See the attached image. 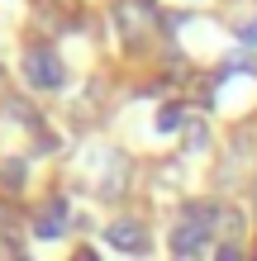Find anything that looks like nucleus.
<instances>
[{
    "label": "nucleus",
    "instance_id": "9d476101",
    "mask_svg": "<svg viewBox=\"0 0 257 261\" xmlns=\"http://www.w3.org/2000/svg\"><path fill=\"white\" fill-rule=\"evenodd\" d=\"M215 261H243V252H238V247H233V242H224V247L215 252Z\"/></svg>",
    "mask_w": 257,
    "mask_h": 261
},
{
    "label": "nucleus",
    "instance_id": "6e6552de",
    "mask_svg": "<svg viewBox=\"0 0 257 261\" xmlns=\"http://www.w3.org/2000/svg\"><path fill=\"white\" fill-rule=\"evenodd\" d=\"M186 124H191V128H186V147H191V152H200V147H205V138H209L205 124H200V119H186Z\"/></svg>",
    "mask_w": 257,
    "mask_h": 261
},
{
    "label": "nucleus",
    "instance_id": "1a4fd4ad",
    "mask_svg": "<svg viewBox=\"0 0 257 261\" xmlns=\"http://www.w3.org/2000/svg\"><path fill=\"white\" fill-rule=\"evenodd\" d=\"M233 34H238V43H243V48H257V19H238Z\"/></svg>",
    "mask_w": 257,
    "mask_h": 261
},
{
    "label": "nucleus",
    "instance_id": "7ed1b4c3",
    "mask_svg": "<svg viewBox=\"0 0 257 261\" xmlns=\"http://www.w3.org/2000/svg\"><path fill=\"white\" fill-rule=\"evenodd\" d=\"M62 228H67V199H48V204L38 209L34 233H38L43 242H53V238H62Z\"/></svg>",
    "mask_w": 257,
    "mask_h": 261
},
{
    "label": "nucleus",
    "instance_id": "423d86ee",
    "mask_svg": "<svg viewBox=\"0 0 257 261\" xmlns=\"http://www.w3.org/2000/svg\"><path fill=\"white\" fill-rule=\"evenodd\" d=\"M19 180H24V162H19V157H10L5 166H0V186H10V190H14Z\"/></svg>",
    "mask_w": 257,
    "mask_h": 261
},
{
    "label": "nucleus",
    "instance_id": "39448f33",
    "mask_svg": "<svg viewBox=\"0 0 257 261\" xmlns=\"http://www.w3.org/2000/svg\"><path fill=\"white\" fill-rule=\"evenodd\" d=\"M153 14V0H124L119 5V29H124V38H138V19Z\"/></svg>",
    "mask_w": 257,
    "mask_h": 261
},
{
    "label": "nucleus",
    "instance_id": "20e7f679",
    "mask_svg": "<svg viewBox=\"0 0 257 261\" xmlns=\"http://www.w3.org/2000/svg\"><path fill=\"white\" fill-rule=\"evenodd\" d=\"M205 238H209L205 228H195V223L181 219V223L172 228V252H176V256H195V252L205 247Z\"/></svg>",
    "mask_w": 257,
    "mask_h": 261
},
{
    "label": "nucleus",
    "instance_id": "f8f14e48",
    "mask_svg": "<svg viewBox=\"0 0 257 261\" xmlns=\"http://www.w3.org/2000/svg\"><path fill=\"white\" fill-rule=\"evenodd\" d=\"M176 261H191V256H176Z\"/></svg>",
    "mask_w": 257,
    "mask_h": 261
},
{
    "label": "nucleus",
    "instance_id": "9b49d317",
    "mask_svg": "<svg viewBox=\"0 0 257 261\" xmlns=\"http://www.w3.org/2000/svg\"><path fill=\"white\" fill-rule=\"evenodd\" d=\"M72 261H100V256H96V252H90V247H81V252H77V256H72Z\"/></svg>",
    "mask_w": 257,
    "mask_h": 261
},
{
    "label": "nucleus",
    "instance_id": "0eeeda50",
    "mask_svg": "<svg viewBox=\"0 0 257 261\" xmlns=\"http://www.w3.org/2000/svg\"><path fill=\"white\" fill-rule=\"evenodd\" d=\"M157 128H162V133H176V128H181V105H162Z\"/></svg>",
    "mask_w": 257,
    "mask_h": 261
},
{
    "label": "nucleus",
    "instance_id": "f03ea898",
    "mask_svg": "<svg viewBox=\"0 0 257 261\" xmlns=\"http://www.w3.org/2000/svg\"><path fill=\"white\" fill-rule=\"evenodd\" d=\"M105 238H110V247H114V252H129V256L148 252V233H143V223H133V219H114Z\"/></svg>",
    "mask_w": 257,
    "mask_h": 261
},
{
    "label": "nucleus",
    "instance_id": "f257e3e1",
    "mask_svg": "<svg viewBox=\"0 0 257 261\" xmlns=\"http://www.w3.org/2000/svg\"><path fill=\"white\" fill-rule=\"evenodd\" d=\"M19 67H24V81L34 90H62V81H67V67L53 48H29Z\"/></svg>",
    "mask_w": 257,
    "mask_h": 261
}]
</instances>
